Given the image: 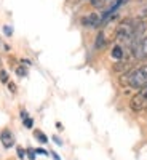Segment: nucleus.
<instances>
[{
    "instance_id": "a211bd4d",
    "label": "nucleus",
    "mask_w": 147,
    "mask_h": 160,
    "mask_svg": "<svg viewBox=\"0 0 147 160\" xmlns=\"http://www.w3.org/2000/svg\"><path fill=\"white\" fill-rule=\"evenodd\" d=\"M5 32H7V34L10 35V34H11V29H10V28H5Z\"/></svg>"
},
{
    "instance_id": "dca6fc26",
    "label": "nucleus",
    "mask_w": 147,
    "mask_h": 160,
    "mask_svg": "<svg viewBox=\"0 0 147 160\" xmlns=\"http://www.w3.org/2000/svg\"><path fill=\"white\" fill-rule=\"evenodd\" d=\"M18 155L22 158V157H24V151H22V149H18Z\"/></svg>"
},
{
    "instance_id": "ddd939ff",
    "label": "nucleus",
    "mask_w": 147,
    "mask_h": 160,
    "mask_svg": "<svg viewBox=\"0 0 147 160\" xmlns=\"http://www.w3.org/2000/svg\"><path fill=\"white\" fill-rule=\"evenodd\" d=\"M35 154H40V155H48V151H45V149H35Z\"/></svg>"
},
{
    "instance_id": "f3484780",
    "label": "nucleus",
    "mask_w": 147,
    "mask_h": 160,
    "mask_svg": "<svg viewBox=\"0 0 147 160\" xmlns=\"http://www.w3.org/2000/svg\"><path fill=\"white\" fill-rule=\"evenodd\" d=\"M53 139H55V142H56V144H59V146H61V144H62V142H61V141H59V138H56V136H55V138H53Z\"/></svg>"
},
{
    "instance_id": "9d476101",
    "label": "nucleus",
    "mask_w": 147,
    "mask_h": 160,
    "mask_svg": "<svg viewBox=\"0 0 147 160\" xmlns=\"http://www.w3.org/2000/svg\"><path fill=\"white\" fill-rule=\"evenodd\" d=\"M16 74L19 77H24V75H27V69L22 68V66H19V68H16Z\"/></svg>"
},
{
    "instance_id": "20e7f679",
    "label": "nucleus",
    "mask_w": 147,
    "mask_h": 160,
    "mask_svg": "<svg viewBox=\"0 0 147 160\" xmlns=\"http://www.w3.org/2000/svg\"><path fill=\"white\" fill-rule=\"evenodd\" d=\"M82 24L85 28H98V26H101V16L98 13H90L82 18Z\"/></svg>"
},
{
    "instance_id": "7ed1b4c3",
    "label": "nucleus",
    "mask_w": 147,
    "mask_h": 160,
    "mask_svg": "<svg viewBox=\"0 0 147 160\" xmlns=\"http://www.w3.org/2000/svg\"><path fill=\"white\" fill-rule=\"evenodd\" d=\"M133 58H135L136 61L147 59V37L144 40H141V43L133 50Z\"/></svg>"
},
{
    "instance_id": "9b49d317",
    "label": "nucleus",
    "mask_w": 147,
    "mask_h": 160,
    "mask_svg": "<svg viewBox=\"0 0 147 160\" xmlns=\"http://www.w3.org/2000/svg\"><path fill=\"white\" fill-rule=\"evenodd\" d=\"M24 125H26V128H32V125H34V120L32 118H24Z\"/></svg>"
},
{
    "instance_id": "f8f14e48",
    "label": "nucleus",
    "mask_w": 147,
    "mask_h": 160,
    "mask_svg": "<svg viewBox=\"0 0 147 160\" xmlns=\"http://www.w3.org/2000/svg\"><path fill=\"white\" fill-rule=\"evenodd\" d=\"M0 80H2L3 83H7V82H8V75H7V72H5V71L0 72Z\"/></svg>"
},
{
    "instance_id": "f03ea898",
    "label": "nucleus",
    "mask_w": 147,
    "mask_h": 160,
    "mask_svg": "<svg viewBox=\"0 0 147 160\" xmlns=\"http://www.w3.org/2000/svg\"><path fill=\"white\" fill-rule=\"evenodd\" d=\"M130 108L135 112H142L147 109V87H144L142 90H138V93L130 101Z\"/></svg>"
},
{
    "instance_id": "6ab92c4d",
    "label": "nucleus",
    "mask_w": 147,
    "mask_h": 160,
    "mask_svg": "<svg viewBox=\"0 0 147 160\" xmlns=\"http://www.w3.org/2000/svg\"><path fill=\"white\" fill-rule=\"evenodd\" d=\"M53 157H55L56 160H61V158H59V155H58V154H55V152H53Z\"/></svg>"
},
{
    "instance_id": "6e6552de",
    "label": "nucleus",
    "mask_w": 147,
    "mask_h": 160,
    "mask_svg": "<svg viewBox=\"0 0 147 160\" xmlns=\"http://www.w3.org/2000/svg\"><path fill=\"white\" fill-rule=\"evenodd\" d=\"M104 43H105V38H104V32H99L98 34V37H96V48L99 50V48H102L104 47Z\"/></svg>"
},
{
    "instance_id": "2eb2a0df",
    "label": "nucleus",
    "mask_w": 147,
    "mask_h": 160,
    "mask_svg": "<svg viewBox=\"0 0 147 160\" xmlns=\"http://www.w3.org/2000/svg\"><path fill=\"white\" fill-rule=\"evenodd\" d=\"M8 87H10V91H15V90H16L15 83H8Z\"/></svg>"
},
{
    "instance_id": "39448f33",
    "label": "nucleus",
    "mask_w": 147,
    "mask_h": 160,
    "mask_svg": "<svg viewBox=\"0 0 147 160\" xmlns=\"http://www.w3.org/2000/svg\"><path fill=\"white\" fill-rule=\"evenodd\" d=\"M0 141H2V144L5 146V148H11L13 144H15V138H13V133L10 130H3L2 133H0Z\"/></svg>"
},
{
    "instance_id": "4468645a",
    "label": "nucleus",
    "mask_w": 147,
    "mask_h": 160,
    "mask_svg": "<svg viewBox=\"0 0 147 160\" xmlns=\"http://www.w3.org/2000/svg\"><path fill=\"white\" fill-rule=\"evenodd\" d=\"M139 16H141V18H144V16H147V7H144V8L141 10V13H139Z\"/></svg>"
},
{
    "instance_id": "1a4fd4ad",
    "label": "nucleus",
    "mask_w": 147,
    "mask_h": 160,
    "mask_svg": "<svg viewBox=\"0 0 147 160\" xmlns=\"http://www.w3.org/2000/svg\"><path fill=\"white\" fill-rule=\"evenodd\" d=\"M90 2H91V5L95 8H101V7H104L105 3H107L109 0H90Z\"/></svg>"
},
{
    "instance_id": "f257e3e1",
    "label": "nucleus",
    "mask_w": 147,
    "mask_h": 160,
    "mask_svg": "<svg viewBox=\"0 0 147 160\" xmlns=\"http://www.w3.org/2000/svg\"><path fill=\"white\" fill-rule=\"evenodd\" d=\"M120 82L125 87L135 88V90H142L144 87H147V64H142L139 68L128 71L125 75L120 77Z\"/></svg>"
},
{
    "instance_id": "423d86ee",
    "label": "nucleus",
    "mask_w": 147,
    "mask_h": 160,
    "mask_svg": "<svg viewBox=\"0 0 147 160\" xmlns=\"http://www.w3.org/2000/svg\"><path fill=\"white\" fill-rule=\"evenodd\" d=\"M110 55H112V58H114V59L122 61V59H123V55H125L123 47H122V45H115V47L112 48V51H110Z\"/></svg>"
},
{
    "instance_id": "0eeeda50",
    "label": "nucleus",
    "mask_w": 147,
    "mask_h": 160,
    "mask_svg": "<svg viewBox=\"0 0 147 160\" xmlns=\"http://www.w3.org/2000/svg\"><path fill=\"white\" fill-rule=\"evenodd\" d=\"M34 136L37 138V141H40V142H43V144H45V142L48 141L47 135H45L43 131H40V130H35V131H34Z\"/></svg>"
}]
</instances>
